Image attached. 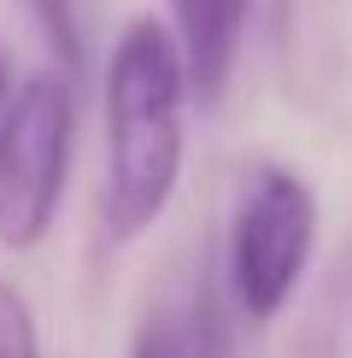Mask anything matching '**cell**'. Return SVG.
<instances>
[{
	"label": "cell",
	"instance_id": "cell-8",
	"mask_svg": "<svg viewBox=\"0 0 352 358\" xmlns=\"http://www.w3.org/2000/svg\"><path fill=\"white\" fill-rule=\"evenodd\" d=\"M129 358H182V347H176V323L170 317H147L135 341H129Z\"/></svg>",
	"mask_w": 352,
	"mask_h": 358
},
{
	"label": "cell",
	"instance_id": "cell-6",
	"mask_svg": "<svg viewBox=\"0 0 352 358\" xmlns=\"http://www.w3.org/2000/svg\"><path fill=\"white\" fill-rule=\"evenodd\" d=\"M29 18H36L41 41L53 53V71H77L82 65V18H77V0H24Z\"/></svg>",
	"mask_w": 352,
	"mask_h": 358
},
{
	"label": "cell",
	"instance_id": "cell-7",
	"mask_svg": "<svg viewBox=\"0 0 352 358\" xmlns=\"http://www.w3.org/2000/svg\"><path fill=\"white\" fill-rule=\"evenodd\" d=\"M0 358H41V329L36 311L12 282H0Z\"/></svg>",
	"mask_w": 352,
	"mask_h": 358
},
{
	"label": "cell",
	"instance_id": "cell-2",
	"mask_svg": "<svg viewBox=\"0 0 352 358\" xmlns=\"http://www.w3.org/2000/svg\"><path fill=\"white\" fill-rule=\"evenodd\" d=\"M77 153V88L65 71H36L0 117V247L36 252L53 235Z\"/></svg>",
	"mask_w": 352,
	"mask_h": 358
},
{
	"label": "cell",
	"instance_id": "cell-4",
	"mask_svg": "<svg viewBox=\"0 0 352 358\" xmlns=\"http://www.w3.org/2000/svg\"><path fill=\"white\" fill-rule=\"evenodd\" d=\"M258 0H170V36L182 48V71H188V100L217 106L223 88L235 77V59L247 41V18ZM282 12V0H270Z\"/></svg>",
	"mask_w": 352,
	"mask_h": 358
},
{
	"label": "cell",
	"instance_id": "cell-5",
	"mask_svg": "<svg viewBox=\"0 0 352 358\" xmlns=\"http://www.w3.org/2000/svg\"><path fill=\"white\" fill-rule=\"evenodd\" d=\"M176 347H182V358H235V306H229L223 271H212V264L200 271L194 294H188Z\"/></svg>",
	"mask_w": 352,
	"mask_h": 358
},
{
	"label": "cell",
	"instance_id": "cell-9",
	"mask_svg": "<svg viewBox=\"0 0 352 358\" xmlns=\"http://www.w3.org/2000/svg\"><path fill=\"white\" fill-rule=\"evenodd\" d=\"M6 106H12V59L0 48V117H6Z\"/></svg>",
	"mask_w": 352,
	"mask_h": 358
},
{
	"label": "cell",
	"instance_id": "cell-1",
	"mask_svg": "<svg viewBox=\"0 0 352 358\" xmlns=\"http://www.w3.org/2000/svg\"><path fill=\"white\" fill-rule=\"evenodd\" d=\"M188 71L170 24L141 12L106 53V188L100 217L112 241H135L165 217L188 153Z\"/></svg>",
	"mask_w": 352,
	"mask_h": 358
},
{
	"label": "cell",
	"instance_id": "cell-3",
	"mask_svg": "<svg viewBox=\"0 0 352 358\" xmlns=\"http://www.w3.org/2000/svg\"><path fill=\"white\" fill-rule=\"evenodd\" d=\"M317 252V194L300 171L258 165L241 188L229 241H223V288L247 323L282 317L300 294Z\"/></svg>",
	"mask_w": 352,
	"mask_h": 358
}]
</instances>
